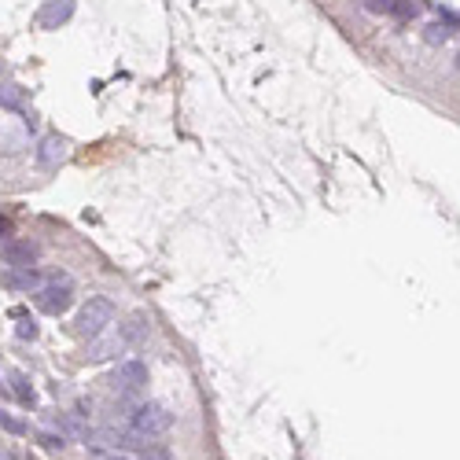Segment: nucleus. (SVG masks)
Here are the masks:
<instances>
[{
	"label": "nucleus",
	"mask_w": 460,
	"mask_h": 460,
	"mask_svg": "<svg viewBox=\"0 0 460 460\" xmlns=\"http://www.w3.org/2000/svg\"><path fill=\"white\" fill-rule=\"evenodd\" d=\"M129 427H133L137 435L144 438H162L173 427V413L166 405H158V402H144V405H129Z\"/></svg>",
	"instance_id": "obj_1"
},
{
	"label": "nucleus",
	"mask_w": 460,
	"mask_h": 460,
	"mask_svg": "<svg viewBox=\"0 0 460 460\" xmlns=\"http://www.w3.org/2000/svg\"><path fill=\"white\" fill-rule=\"evenodd\" d=\"M114 321V302L104 294H89V302L77 309L74 317V335L81 339H96L100 332H107V324Z\"/></svg>",
	"instance_id": "obj_2"
},
{
	"label": "nucleus",
	"mask_w": 460,
	"mask_h": 460,
	"mask_svg": "<svg viewBox=\"0 0 460 460\" xmlns=\"http://www.w3.org/2000/svg\"><path fill=\"white\" fill-rule=\"evenodd\" d=\"M34 302H37L41 313H48V317H63V313H67V309L74 306V280H70L67 273H56L41 291H34Z\"/></svg>",
	"instance_id": "obj_3"
},
{
	"label": "nucleus",
	"mask_w": 460,
	"mask_h": 460,
	"mask_svg": "<svg viewBox=\"0 0 460 460\" xmlns=\"http://www.w3.org/2000/svg\"><path fill=\"white\" fill-rule=\"evenodd\" d=\"M107 383H111L114 394H122V398L133 402L137 394L147 387V365H144V361H137V357H125L122 365L111 372V380H107Z\"/></svg>",
	"instance_id": "obj_4"
},
{
	"label": "nucleus",
	"mask_w": 460,
	"mask_h": 460,
	"mask_svg": "<svg viewBox=\"0 0 460 460\" xmlns=\"http://www.w3.org/2000/svg\"><path fill=\"white\" fill-rule=\"evenodd\" d=\"M129 350V342L122 339V332L114 328V332H100L96 339H89V347H85V361H92V365H100V361H111V357H118Z\"/></svg>",
	"instance_id": "obj_5"
},
{
	"label": "nucleus",
	"mask_w": 460,
	"mask_h": 460,
	"mask_svg": "<svg viewBox=\"0 0 460 460\" xmlns=\"http://www.w3.org/2000/svg\"><path fill=\"white\" fill-rule=\"evenodd\" d=\"M0 287L8 291H41L44 287V276L37 266H8L0 273Z\"/></svg>",
	"instance_id": "obj_6"
},
{
	"label": "nucleus",
	"mask_w": 460,
	"mask_h": 460,
	"mask_svg": "<svg viewBox=\"0 0 460 460\" xmlns=\"http://www.w3.org/2000/svg\"><path fill=\"white\" fill-rule=\"evenodd\" d=\"M67 155H70V147H67V140H63L59 133L44 137V140L37 144V151H34V158H37L41 170H59L63 162H67Z\"/></svg>",
	"instance_id": "obj_7"
},
{
	"label": "nucleus",
	"mask_w": 460,
	"mask_h": 460,
	"mask_svg": "<svg viewBox=\"0 0 460 460\" xmlns=\"http://www.w3.org/2000/svg\"><path fill=\"white\" fill-rule=\"evenodd\" d=\"M0 258H4V266H37L41 247H37V243H30V240H4Z\"/></svg>",
	"instance_id": "obj_8"
},
{
	"label": "nucleus",
	"mask_w": 460,
	"mask_h": 460,
	"mask_svg": "<svg viewBox=\"0 0 460 460\" xmlns=\"http://www.w3.org/2000/svg\"><path fill=\"white\" fill-rule=\"evenodd\" d=\"M74 19V0H44L37 11V26L41 30H59L63 23Z\"/></svg>",
	"instance_id": "obj_9"
},
{
	"label": "nucleus",
	"mask_w": 460,
	"mask_h": 460,
	"mask_svg": "<svg viewBox=\"0 0 460 460\" xmlns=\"http://www.w3.org/2000/svg\"><path fill=\"white\" fill-rule=\"evenodd\" d=\"M147 328H151V324H147V317H144V313H133L129 321L118 324V332H122V339L129 342V347H137V342L147 339Z\"/></svg>",
	"instance_id": "obj_10"
},
{
	"label": "nucleus",
	"mask_w": 460,
	"mask_h": 460,
	"mask_svg": "<svg viewBox=\"0 0 460 460\" xmlns=\"http://www.w3.org/2000/svg\"><path fill=\"white\" fill-rule=\"evenodd\" d=\"M11 390H15V398H19L23 405H30V409L37 405V390H34V383H30L26 372H11Z\"/></svg>",
	"instance_id": "obj_11"
},
{
	"label": "nucleus",
	"mask_w": 460,
	"mask_h": 460,
	"mask_svg": "<svg viewBox=\"0 0 460 460\" xmlns=\"http://www.w3.org/2000/svg\"><path fill=\"white\" fill-rule=\"evenodd\" d=\"M23 100H26L23 85H0V107L4 111H23Z\"/></svg>",
	"instance_id": "obj_12"
},
{
	"label": "nucleus",
	"mask_w": 460,
	"mask_h": 460,
	"mask_svg": "<svg viewBox=\"0 0 460 460\" xmlns=\"http://www.w3.org/2000/svg\"><path fill=\"white\" fill-rule=\"evenodd\" d=\"M0 431H8V435H30V423L26 420H19L15 413H8V409H0Z\"/></svg>",
	"instance_id": "obj_13"
},
{
	"label": "nucleus",
	"mask_w": 460,
	"mask_h": 460,
	"mask_svg": "<svg viewBox=\"0 0 460 460\" xmlns=\"http://www.w3.org/2000/svg\"><path fill=\"white\" fill-rule=\"evenodd\" d=\"M85 456H89V460H137L133 453H125V449H107V446H89Z\"/></svg>",
	"instance_id": "obj_14"
},
{
	"label": "nucleus",
	"mask_w": 460,
	"mask_h": 460,
	"mask_svg": "<svg viewBox=\"0 0 460 460\" xmlns=\"http://www.w3.org/2000/svg\"><path fill=\"white\" fill-rule=\"evenodd\" d=\"M449 34H453V30H449L446 23H431V26L423 30V41H427V44H446Z\"/></svg>",
	"instance_id": "obj_15"
},
{
	"label": "nucleus",
	"mask_w": 460,
	"mask_h": 460,
	"mask_svg": "<svg viewBox=\"0 0 460 460\" xmlns=\"http://www.w3.org/2000/svg\"><path fill=\"white\" fill-rule=\"evenodd\" d=\"M15 335L34 342V339L41 335V328H37V321H34V317H23V321H19V328H15Z\"/></svg>",
	"instance_id": "obj_16"
},
{
	"label": "nucleus",
	"mask_w": 460,
	"mask_h": 460,
	"mask_svg": "<svg viewBox=\"0 0 460 460\" xmlns=\"http://www.w3.org/2000/svg\"><path fill=\"white\" fill-rule=\"evenodd\" d=\"M390 15H394V19H413V15H416V4H413V0H394V4H390Z\"/></svg>",
	"instance_id": "obj_17"
},
{
	"label": "nucleus",
	"mask_w": 460,
	"mask_h": 460,
	"mask_svg": "<svg viewBox=\"0 0 460 460\" xmlns=\"http://www.w3.org/2000/svg\"><path fill=\"white\" fill-rule=\"evenodd\" d=\"M37 438H41V446H44V449H63V446H67V435H52V431H41Z\"/></svg>",
	"instance_id": "obj_18"
},
{
	"label": "nucleus",
	"mask_w": 460,
	"mask_h": 460,
	"mask_svg": "<svg viewBox=\"0 0 460 460\" xmlns=\"http://www.w3.org/2000/svg\"><path fill=\"white\" fill-rule=\"evenodd\" d=\"M394 0H361V8L365 11H390Z\"/></svg>",
	"instance_id": "obj_19"
},
{
	"label": "nucleus",
	"mask_w": 460,
	"mask_h": 460,
	"mask_svg": "<svg viewBox=\"0 0 460 460\" xmlns=\"http://www.w3.org/2000/svg\"><path fill=\"white\" fill-rule=\"evenodd\" d=\"M11 228H15L11 218H4V213H0V240H8V236H11Z\"/></svg>",
	"instance_id": "obj_20"
},
{
	"label": "nucleus",
	"mask_w": 460,
	"mask_h": 460,
	"mask_svg": "<svg viewBox=\"0 0 460 460\" xmlns=\"http://www.w3.org/2000/svg\"><path fill=\"white\" fill-rule=\"evenodd\" d=\"M0 460H11V456H8V453H4V449H0Z\"/></svg>",
	"instance_id": "obj_21"
},
{
	"label": "nucleus",
	"mask_w": 460,
	"mask_h": 460,
	"mask_svg": "<svg viewBox=\"0 0 460 460\" xmlns=\"http://www.w3.org/2000/svg\"><path fill=\"white\" fill-rule=\"evenodd\" d=\"M453 63H456V70H460V52H456V59H453Z\"/></svg>",
	"instance_id": "obj_22"
},
{
	"label": "nucleus",
	"mask_w": 460,
	"mask_h": 460,
	"mask_svg": "<svg viewBox=\"0 0 460 460\" xmlns=\"http://www.w3.org/2000/svg\"><path fill=\"white\" fill-rule=\"evenodd\" d=\"M0 74H4V67H0Z\"/></svg>",
	"instance_id": "obj_23"
}]
</instances>
